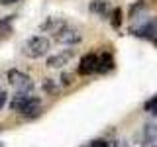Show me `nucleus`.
Here are the masks:
<instances>
[{"label": "nucleus", "mask_w": 157, "mask_h": 147, "mask_svg": "<svg viewBox=\"0 0 157 147\" xmlns=\"http://www.w3.org/2000/svg\"><path fill=\"white\" fill-rule=\"evenodd\" d=\"M130 32L136 37H144V39H151L157 43V18H145L140 20L137 24L130 26Z\"/></svg>", "instance_id": "obj_2"}, {"label": "nucleus", "mask_w": 157, "mask_h": 147, "mask_svg": "<svg viewBox=\"0 0 157 147\" xmlns=\"http://www.w3.org/2000/svg\"><path fill=\"white\" fill-rule=\"evenodd\" d=\"M144 108H145V112H149V114H157V96L149 98V100L144 104Z\"/></svg>", "instance_id": "obj_13"}, {"label": "nucleus", "mask_w": 157, "mask_h": 147, "mask_svg": "<svg viewBox=\"0 0 157 147\" xmlns=\"http://www.w3.org/2000/svg\"><path fill=\"white\" fill-rule=\"evenodd\" d=\"M6 96H8L6 92L0 90V110H2V106H4V104H6Z\"/></svg>", "instance_id": "obj_19"}, {"label": "nucleus", "mask_w": 157, "mask_h": 147, "mask_svg": "<svg viewBox=\"0 0 157 147\" xmlns=\"http://www.w3.org/2000/svg\"><path fill=\"white\" fill-rule=\"evenodd\" d=\"M10 20H12V16L0 20V29H2V32H6V33H10Z\"/></svg>", "instance_id": "obj_15"}, {"label": "nucleus", "mask_w": 157, "mask_h": 147, "mask_svg": "<svg viewBox=\"0 0 157 147\" xmlns=\"http://www.w3.org/2000/svg\"><path fill=\"white\" fill-rule=\"evenodd\" d=\"M114 69V59H112L110 53H104L100 57V65H98V73H108Z\"/></svg>", "instance_id": "obj_10"}, {"label": "nucleus", "mask_w": 157, "mask_h": 147, "mask_svg": "<svg viewBox=\"0 0 157 147\" xmlns=\"http://www.w3.org/2000/svg\"><path fill=\"white\" fill-rule=\"evenodd\" d=\"M88 10L92 14H98V16H108L110 10H108V0H92L88 4Z\"/></svg>", "instance_id": "obj_9"}, {"label": "nucleus", "mask_w": 157, "mask_h": 147, "mask_svg": "<svg viewBox=\"0 0 157 147\" xmlns=\"http://www.w3.org/2000/svg\"><path fill=\"white\" fill-rule=\"evenodd\" d=\"M122 24V10L120 8H114V12H112V26L118 28Z\"/></svg>", "instance_id": "obj_14"}, {"label": "nucleus", "mask_w": 157, "mask_h": 147, "mask_svg": "<svg viewBox=\"0 0 157 147\" xmlns=\"http://www.w3.org/2000/svg\"><path fill=\"white\" fill-rule=\"evenodd\" d=\"M144 10H145V2H141V0H140V2H136L134 6L130 8L128 16H130L132 20H136V18H137V14H140V12H144Z\"/></svg>", "instance_id": "obj_12"}, {"label": "nucleus", "mask_w": 157, "mask_h": 147, "mask_svg": "<svg viewBox=\"0 0 157 147\" xmlns=\"http://www.w3.org/2000/svg\"><path fill=\"white\" fill-rule=\"evenodd\" d=\"M71 57H73V51H65V53H57V55H51V57H47V67H63V65H67L69 61H71Z\"/></svg>", "instance_id": "obj_8"}, {"label": "nucleus", "mask_w": 157, "mask_h": 147, "mask_svg": "<svg viewBox=\"0 0 157 147\" xmlns=\"http://www.w3.org/2000/svg\"><path fill=\"white\" fill-rule=\"evenodd\" d=\"M90 147H114V145H110L104 139H94V141H90Z\"/></svg>", "instance_id": "obj_16"}, {"label": "nucleus", "mask_w": 157, "mask_h": 147, "mask_svg": "<svg viewBox=\"0 0 157 147\" xmlns=\"http://www.w3.org/2000/svg\"><path fill=\"white\" fill-rule=\"evenodd\" d=\"M98 65H100V57L88 53V55H85L81 59V63H78V73H81V75H92V73H98Z\"/></svg>", "instance_id": "obj_6"}, {"label": "nucleus", "mask_w": 157, "mask_h": 147, "mask_svg": "<svg viewBox=\"0 0 157 147\" xmlns=\"http://www.w3.org/2000/svg\"><path fill=\"white\" fill-rule=\"evenodd\" d=\"M18 0H0V4H4V6H8V4H16Z\"/></svg>", "instance_id": "obj_21"}, {"label": "nucleus", "mask_w": 157, "mask_h": 147, "mask_svg": "<svg viewBox=\"0 0 157 147\" xmlns=\"http://www.w3.org/2000/svg\"><path fill=\"white\" fill-rule=\"evenodd\" d=\"M71 78H73V77H71V75H67V73H65V75H61V82H63V85H71V82H73Z\"/></svg>", "instance_id": "obj_18"}, {"label": "nucleus", "mask_w": 157, "mask_h": 147, "mask_svg": "<svg viewBox=\"0 0 157 147\" xmlns=\"http://www.w3.org/2000/svg\"><path fill=\"white\" fill-rule=\"evenodd\" d=\"M63 26H65V22H63L61 18H51V20H45V22L41 24V29H53V32H59Z\"/></svg>", "instance_id": "obj_11"}, {"label": "nucleus", "mask_w": 157, "mask_h": 147, "mask_svg": "<svg viewBox=\"0 0 157 147\" xmlns=\"http://www.w3.org/2000/svg\"><path fill=\"white\" fill-rule=\"evenodd\" d=\"M39 98L36 96H29V94H22L20 92L18 96L12 98V102H10V110L14 112H20V114H26V116H36L39 112Z\"/></svg>", "instance_id": "obj_1"}, {"label": "nucleus", "mask_w": 157, "mask_h": 147, "mask_svg": "<svg viewBox=\"0 0 157 147\" xmlns=\"http://www.w3.org/2000/svg\"><path fill=\"white\" fill-rule=\"evenodd\" d=\"M141 137H144V145L157 143V120H149V122H145L144 131H141Z\"/></svg>", "instance_id": "obj_7"}, {"label": "nucleus", "mask_w": 157, "mask_h": 147, "mask_svg": "<svg viewBox=\"0 0 157 147\" xmlns=\"http://www.w3.org/2000/svg\"><path fill=\"white\" fill-rule=\"evenodd\" d=\"M22 49H24V55H26V57L37 59V57H41V55H45V53H47L49 39L43 37V36L29 37V39H26V43L22 45Z\"/></svg>", "instance_id": "obj_3"}, {"label": "nucleus", "mask_w": 157, "mask_h": 147, "mask_svg": "<svg viewBox=\"0 0 157 147\" xmlns=\"http://www.w3.org/2000/svg\"><path fill=\"white\" fill-rule=\"evenodd\" d=\"M43 90H47V92H53V90H55V86H53V81H51V78H45V82H43Z\"/></svg>", "instance_id": "obj_17"}, {"label": "nucleus", "mask_w": 157, "mask_h": 147, "mask_svg": "<svg viewBox=\"0 0 157 147\" xmlns=\"http://www.w3.org/2000/svg\"><path fill=\"white\" fill-rule=\"evenodd\" d=\"M55 39L59 43H67V45H75L81 41V32L71 26H63L59 32H55Z\"/></svg>", "instance_id": "obj_5"}, {"label": "nucleus", "mask_w": 157, "mask_h": 147, "mask_svg": "<svg viewBox=\"0 0 157 147\" xmlns=\"http://www.w3.org/2000/svg\"><path fill=\"white\" fill-rule=\"evenodd\" d=\"M8 81H10V85L16 88L18 92H22V94H28V92L33 90V81L26 75V73L18 71V69L8 71Z\"/></svg>", "instance_id": "obj_4"}, {"label": "nucleus", "mask_w": 157, "mask_h": 147, "mask_svg": "<svg viewBox=\"0 0 157 147\" xmlns=\"http://www.w3.org/2000/svg\"><path fill=\"white\" fill-rule=\"evenodd\" d=\"M114 147H130V145H128V141H124V139H118L114 143Z\"/></svg>", "instance_id": "obj_20"}]
</instances>
